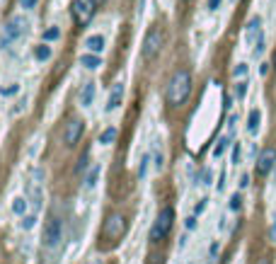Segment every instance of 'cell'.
Listing matches in <instances>:
<instances>
[{
  "label": "cell",
  "mask_w": 276,
  "mask_h": 264,
  "mask_svg": "<svg viewBox=\"0 0 276 264\" xmlns=\"http://www.w3.org/2000/svg\"><path fill=\"white\" fill-rule=\"evenodd\" d=\"M27 206H29V201L25 199V196H15V199H12V204H10L12 213H15V216H19V218L27 213Z\"/></svg>",
  "instance_id": "44dd1931"
},
{
  "label": "cell",
  "mask_w": 276,
  "mask_h": 264,
  "mask_svg": "<svg viewBox=\"0 0 276 264\" xmlns=\"http://www.w3.org/2000/svg\"><path fill=\"white\" fill-rule=\"evenodd\" d=\"M196 226H199V218H196V213L184 218V230H187V233H194V230H196Z\"/></svg>",
  "instance_id": "e575fe53"
},
{
  "label": "cell",
  "mask_w": 276,
  "mask_h": 264,
  "mask_svg": "<svg viewBox=\"0 0 276 264\" xmlns=\"http://www.w3.org/2000/svg\"><path fill=\"white\" fill-rule=\"evenodd\" d=\"M150 163H153V155H150V153H146L143 158H141V165H138V180H146V177H148Z\"/></svg>",
  "instance_id": "cb8c5ba5"
},
{
  "label": "cell",
  "mask_w": 276,
  "mask_h": 264,
  "mask_svg": "<svg viewBox=\"0 0 276 264\" xmlns=\"http://www.w3.org/2000/svg\"><path fill=\"white\" fill-rule=\"evenodd\" d=\"M206 201H209V199H199V204H196V216H199V213L206 209Z\"/></svg>",
  "instance_id": "7bdbcfd3"
},
{
  "label": "cell",
  "mask_w": 276,
  "mask_h": 264,
  "mask_svg": "<svg viewBox=\"0 0 276 264\" xmlns=\"http://www.w3.org/2000/svg\"><path fill=\"white\" fill-rule=\"evenodd\" d=\"M32 177L37 180V184H41V180H44V170H41V167H37V170L32 172Z\"/></svg>",
  "instance_id": "60d3db41"
},
{
  "label": "cell",
  "mask_w": 276,
  "mask_h": 264,
  "mask_svg": "<svg viewBox=\"0 0 276 264\" xmlns=\"http://www.w3.org/2000/svg\"><path fill=\"white\" fill-rule=\"evenodd\" d=\"M61 240H63V221L58 218V216H51L44 228V245L49 250H56V247L61 245Z\"/></svg>",
  "instance_id": "8992f818"
},
{
  "label": "cell",
  "mask_w": 276,
  "mask_h": 264,
  "mask_svg": "<svg viewBox=\"0 0 276 264\" xmlns=\"http://www.w3.org/2000/svg\"><path fill=\"white\" fill-rule=\"evenodd\" d=\"M61 37H63V32H61V27H58V25H49V27L44 29V34H41V39H44V41H49V44L61 41Z\"/></svg>",
  "instance_id": "d6986e66"
},
{
  "label": "cell",
  "mask_w": 276,
  "mask_h": 264,
  "mask_svg": "<svg viewBox=\"0 0 276 264\" xmlns=\"http://www.w3.org/2000/svg\"><path fill=\"white\" fill-rule=\"evenodd\" d=\"M87 165H90V150H85L80 155V160H78V167H75V172H85L87 170Z\"/></svg>",
  "instance_id": "836d02e7"
},
{
  "label": "cell",
  "mask_w": 276,
  "mask_h": 264,
  "mask_svg": "<svg viewBox=\"0 0 276 264\" xmlns=\"http://www.w3.org/2000/svg\"><path fill=\"white\" fill-rule=\"evenodd\" d=\"M27 104H29V97L25 95V97H19V100H17V107H12V112H10V114H12V117L25 114V112H27Z\"/></svg>",
  "instance_id": "4316f807"
},
{
  "label": "cell",
  "mask_w": 276,
  "mask_h": 264,
  "mask_svg": "<svg viewBox=\"0 0 276 264\" xmlns=\"http://www.w3.org/2000/svg\"><path fill=\"white\" fill-rule=\"evenodd\" d=\"M32 56H34L37 63H46V61L54 56V46L49 44V41H41V44H37L32 49Z\"/></svg>",
  "instance_id": "9a60e30c"
},
{
  "label": "cell",
  "mask_w": 276,
  "mask_h": 264,
  "mask_svg": "<svg viewBox=\"0 0 276 264\" xmlns=\"http://www.w3.org/2000/svg\"><path fill=\"white\" fill-rule=\"evenodd\" d=\"M83 46H85V51L102 54V51L107 49V37H104V34H90V37H85Z\"/></svg>",
  "instance_id": "4fadbf2b"
},
{
  "label": "cell",
  "mask_w": 276,
  "mask_h": 264,
  "mask_svg": "<svg viewBox=\"0 0 276 264\" xmlns=\"http://www.w3.org/2000/svg\"><path fill=\"white\" fill-rule=\"evenodd\" d=\"M160 262H163V257H160V255H153V257H150V262H148V264H160Z\"/></svg>",
  "instance_id": "ee69618b"
},
{
  "label": "cell",
  "mask_w": 276,
  "mask_h": 264,
  "mask_svg": "<svg viewBox=\"0 0 276 264\" xmlns=\"http://www.w3.org/2000/svg\"><path fill=\"white\" fill-rule=\"evenodd\" d=\"M78 100H80V107H83V109H90L92 104H95V100H97V82H95V80L85 82Z\"/></svg>",
  "instance_id": "8fae6325"
},
{
  "label": "cell",
  "mask_w": 276,
  "mask_h": 264,
  "mask_svg": "<svg viewBox=\"0 0 276 264\" xmlns=\"http://www.w3.org/2000/svg\"><path fill=\"white\" fill-rule=\"evenodd\" d=\"M124 233H126V218H124L121 213H109L107 221H104V226H102V235L114 243V240H119Z\"/></svg>",
  "instance_id": "5b68a950"
},
{
  "label": "cell",
  "mask_w": 276,
  "mask_h": 264,
  "mask_svg": "<svg viewBox=\"0 0 276 264\" xmlns=\"http://www.w3.org/2000/svg\"><path fill=\"white\" fill-rule=\"evenodd\" d=\"M196 182L203 184V187H211V182H213V170L211 167H203L201 172H199V177H196Z\"/></svg>",
  "instance_id": "484cf974"
},
{
  "label": "cell",
  "mask_w": 276,
  "mask_h": 264,
  "mask_svg": "<svg viewBox=\"0 0 276 264\" xmlns=\"http://www.w3.org/2000/svg\"><path fill=\"white\" fill-rule=\"evenodd\" d=\"M240 160H242V143H233V155H230V163L240 165Z\"/></svg>",
  "instance_id": "1f68e13d"
},
{
  "label": "cell",
  "mask_w": 276,
  "mask_h": 264,
  "mask_svg": "<svg viewBox=\"0 0 276 264\" xmlns=\"http://www.w3.org/2000/svg\"><path fill=\"white\" fill-rule=\"evenodd\" d=\"M29 29V19L25 15H12V17L5 22V27L0 32V49H10L15 46L19 39L27 34Z\"/></svg>",
  "instance_id": "7a4b0ae2"
},
{
  "label": "cell",
  "mask_w": 276,
  "mask_h": 264,
  "mask_svg": "<svg viewBox=\"0 0 276 264\" xmlns=\"http://www.w3.org/2000/svg\"><path fill=\"white\" fill-rule=\"evenodd\" d=\"M274 167H276V148L269 146L257 155V174L259 177H267Z\"/></svg>",
  "instance_id": "ba28073f"
},
{
  "label": "cell",
  "mask_w": 276,
  "mask_h": 264,
  "mask_svg": "<svg viewBox=\"0 0 276 264\" xmlns=\"http://www.w3.org/2000/svg\"><path fill=\"white\" fill-rule=\"evenodd\" d=\"M39 8V0H19V10L22 12H34Z\"/></svg>",
  "instance_id": "d6a6232c"
},
{
  "label": "cell",
  "mask_w": 276,
  "mask_h": 264,
  "mask_svg": "<svg viewBox=\"0 0 276 264\" xmlns=\"http://www.w3.org/2000/svg\"><path fill=\"white\" fill-rule=\"evenodd\" d=\"M150 155H153V170H155V172H163V170H165V150H163V146L157 143Z\"/></svg>",
  "instance_id": "ac0fdd59"
},
{
  "label": "cell",
  "mask_w": 276,
  "mask_h": 264,
  "mask_svg": "<svg viewBox=\"0 0 276 264\" xmlns=\"http://www.w3.org/2000/svg\"><path fill=\"white\" fill-rule=\"evenodd\" d=\"M221 5H223V0H206V10L209 12H218Z\"/></svg>",
  "instance_id": "d590c367"
},
{
  "label": "cell",
  "mask_w": 276,
  "mask_h": 264,
  "mask_svg": "<svg viewBox=\"0 0 276 264\" xmlns=\"http://www.w3.org/2000/svg\"><path fill=\"white\" fill-rule=\"evenodd\" d=\"M117 136H119V128H117V126H107V128H104V131L100 134L97 143H100V146H111V143L117 141Z\"/></svg>",
  "instance_id": "e0dca14e"
},
{
  "label": "cell",
  "mask_w": 276,
  "mask_h": 264,
  "mask_svg": "<svg viewBox=\"0 0 276 264\" xmlns=\"http://www.w3.org/2000/svg\"><path fill=\"white\" fill-rule=\"evenodd\" d=\"M165 3H170V0H165Z\"/></svg>",
  "instance_id": "816d5d0a"
},
{
  "label": "cell",
  "mask_w": 276,
  "mask_h": 264,
  "mask_svg": "<svg viewBox=\"0 0 276 264\" xmlns=\"http://www.w3.org/2000/svg\"><path fill=\"white\" fill-rule=\"evenodd\" d=\"M19 92H22V85H19L17 80L8 82V85H3V87H0V95H3V97H17Z\"/></svg>",
  "instance_id": "603a6c76"
},
{
  "label": "cell",
  "mask_w": 276,
  "mask_h": 264,
  "mask_svg": "<svg viewBox=\"0 0 276 264\" xmlns=\"http://www.w3.org/2000/svg\"><path fill=\"white\" fill-rule=\"evenodd\" d=\"M100 3H107V0H100Z\"/></svg>",
  "instance_id": "f907efd6"
},
{
  "label": "cell",
  "mask_w": 276,
  "mask_h": 264,
  "mask_svg": "<svg viewBox=\"0 0 276 264\" xmlns=\"http://www.w3.org/2000/svg\"><path fill=\"white\" fill-rule=\"evenodd\" d=\"M228 3H238V0H228Z\"/></svg>",
  "instance_id": "681fc988"
},
{
  "label": "cell",
  "mask_w": 276,
  "mask_h": 264,
  "mask_svg": "<svg viewBox=\"0 0 276 264\" xmlns=\"http://www.w3.org/2000/svg\"><path fill=\"white\" fill-rule=\"evenodd\" d=\"M247 90H249L247 78H240V80L235 82V97H238V100H245V97H247Z\"/></svg>",
  "instance_id": "d4e9b609"
},
{
  "label": "cell",
  "mask_w": 276,
  "mask_h": 264,
  "mask_svg": "<svg viewBox=\"0 0 276 264\" xmlns=\"http://www.w3.org/2000/svg\"><path fill=\"white\" fill-rule=\"evenodd\" d=\"M259 124H262V112H259V109H249V114H247V134H249V136H257Z\"/></svg>",
  "instance_id": "2e32d148"
},
{
  "label": "cell",
  "mask_w": 276,
  "mask_h": 264,
  "mask_svg": "<svg viewBox=\"0 0 276 264\" xmlns=\"http://www.w3.org/2000/svg\"><path fill=\"white\" fill-rule=\"evenodd\" d=\"M247 73H249V65L247 63H238L235 68H233V78H235V80H240V78H247Z\"/></svg>",
  "instance_id": "f1b7e54d"
},
{
  "label": "cell",
  "mask_w": 276,
  "mask_h": 264,
  "mask_svg": "<svg viewBox=\"0 0 276 264\" xmlns=\"http://www.w3.org/2000/svg\"><path fill=\"white\" fill-rule=\"evenodd\" d=\"M78 63L83 65L85 71H100L102 65H104V61H102L100 54H92V51H85L80 58H78Z\"/></svg>",
  "instance_id": "5bb4252c"
},
{
  "label": "cell",
  "mask_w": 276,
  "mask_h": 264,
  "mask_svg": "<svg viewBox=\"0 0 276 264\" xmlns=\"http://www.w3.org/2000/svg\"><path fill=\"white\" fill-rule=\"evenodd\" d=\"M124 92H126V87H124V82H114L111 85L109 95H107V104H104V112L109 114V112H117L124 104Z\"/></svg>",
  "instance_id": "30bf717a"
},
{
  "label": "cell",
  "mask_w": 276,
  "mask_h": 264,
  "mask_svg": "<svg viewBox=\"0 0 276 264\" xmlns=\"http://www.w3.org/2000/svg\"><path fill=\"white\" fill-rule=\"evenodd\" d=\"M269 240H271V243H276V221L271 223V228H269Z\"/></svg>",
  "instance_id": "b9f144b4"
},
{
  "label": "cell",
  "mask_w": 276,
  "mask_h": 264,
  "mask_svg": "<svg viewBox=\"0 0 276 264\" xmlns=\"http://www.w3.org/2000/svg\"><path fill=\"white\" fill-rule=\"evenodd\" d=\"M225 189V172L221 174V182H218V191H223Z\"/></svg>",
  "instance_id": "f6af8a7d"
},
{
  "label": "cell",
  "mask_w": 276,
  "mask_h": 264,
  "mask_svg": "<svg viewBox=\"0 0 276 264\" xmlns=\"http://www.w3.org/2000/svg\"><path fill=\"white\" fill-rule=\"evenodd\" d=\"M238 187H240V189H247V187H249V174H247V172H242V174H240Z\"/></svg>",
  "instance_id": "f35d334b"
},
{
  "label": "cell",
  "mask_w": 276,
  "mask_h": 264,
  "mask_svg": "<svg viewBox=\"0 0 276 264\" xmlns=\"http://www.w3.org/2000/svg\"><path fill=\"white\" fill-rule=\"evenodd\" d=\"M218 255H221V243H218V240H213L211 247H209V264H216Z\"/></svg>",
  "instance_id": "83f0119b"
},
{
  "label": "cell",
  "mask_w": 276,
  "mask_h": 264,
  "mask_svg": "<svg viewBox=\"0 0 276 264\" xmlns=\"http://www.w3.org/2000/svg\"><path fill=\"white\" fill-rule=\"evenodd\" d=\"M189 95H192V73L179 68L167 82V102L172 107H182L189 100Z\"/></svg>",
  "instance_id": "6da1fadb"
},
{
  "label": "cell",
  "mask_w": 276,
  "mask_h": 264,
  "mask_svg": "<svg viewBox=\"0 0 276 264\" xmlns=\"http://www.w3.org/2000/svg\"><path fill=\"white\" fill-rule=\"evenodd\" d=\"M271 65H274V68H276V56H274V63H271Z\"/></svg>",
  "instance_id": "c3c4849f"
},
{
  "label": "cell",
  "mask_w": 276,
  "mask_h": 264,
  "mask_svg": "<svg viewBox=\"0 0 276 264\" xmlns=\"http://www.w3.org/2000/svg\"><path fill=\"white\" fill-rule=\"evenodd\" d=\"M97 3H100V0H73V8H71V12H73V19L80 25V27H85V25L92 19Z\"/></svg>",
  "instance_id": "52a82bcc"
},
{
  "label": "cell",
  "mask_w": 276,
  "mask_h": 264,
  "mask_svg": "<svg viewBox=\"0 0 276 264\" xmlns=\"http://www.w3.org/2000/svg\"><path fill=\"white\" fill-rule=\"evenodd\" d=\"M230 143H233V136H221L218 138V141H216V148H213V158H216V160H218V158H223V153H225V150H228V146Z\"/></svg>",
  "instance_id": "7402d4cb"
},
{
  "label": "cell",
  "mask_w": 276,
  "mask_h": 264,
  "mask_svg": "<svg viewBox=\"0 0 276 264\" xmlns=\"http://www.w3.org/2000/svg\"><path fill=\"white\" fill-rule=\"evenodd\" d=\"M235 126H238V114H230V119H228V134L230 136L235 134Z\"/></svg>",
  "instance_id": "74e56055"
},
{
  "label": "cell",
  "mask_w": 276,
  "mask_h": 264,
  "mask_svg": "<svg viewBox=\"0 0 276 264\" xmlns=\"http://www.w3.org/2000/svg\"><path fill=\"white\" fill-rule=\"evenodd\" d=\"M100 172H102V167L100 165H92L90 170H87V174H85V189L90 191L97 187V180H100Z\"/></svg>",
  "instance_id": "ffe728a7"
},
{
  "label": "cell",
  "mask_w": 276,
  "mask_h": 264,
  "mask_svg": "<svg viewBox=\"0 0 276 264\" xmlns=\"http://www.w3.org/2000/svg\"><path fill=\"white\" fill-rule=\"evenodd\" d=\"M269 71H271V63H267V61H262V63H259V75L264 78V75H269Z\"/></svg>",
  "instance_id": "ab89813d"
},
{
  "label": "cell",
  "mask_w": 276,
  "mask_h": 264,
  "mask_svg": "<svg viewBox=\"0 0 276 264\" xmlns=\"http://www.w3.org/2000/svg\"><path fill=\"white\" fill-rule=\"evenodd\" d=\"M228 209H230V211H240V209H242V194H238V191H235V194L230 196Z\"/></svg>",
  "instance_id": "4dcf8cb0"
},
{
  "label": "cell",
  "mask_w": 276,
  "mask_h": 264,
  "mask_svg": "<svg viewBox=\"0 0 276 264\" xmlns=\"http://www.w3.org/2000/svg\"><path fill=\"white\" fill-rule=\"evenodd\" d=\"M264 49H267V41H264V37L257 39V46H255V56H262L264 54Z\"/></svg>",
  "instance_id": "8d00e7d4"
},
{
  "label": "cell",
  "mask_w": 276,
  "mask_h": 264,
  "mask_svg": "<svg viewBox=\"0 0 276 264\" xmlns=\"http://www.w3.org/2000/svg\"><path fill=\"white\" fill-rule=\"evenodd\" d=\"M163 46H165V32L160 27L150 29L146 34V41H143V58H146V61H153V58L163 51Z\"/></svg>",
  "instance_id": "277c9868"
},
{
  "label": "cell",
  "mask_w": 276,
  "mask_h": 264,
  "mask_svg": "<svg viewBox=\"0 0 276 264\" xmlns=\"http://www.w3.org/2000/svg\"><path fill=\"white\" fill-rule=\"evenodd\" d=\"M34 226H37V213H25L22 216V228L25 230H32Z\"/></svg>",
  "instance_id": "f546056e"
},
{
  "label": "cell",
  "mask_w": 276,
  "mask_h": 264,
  "mask_svg": "<svg viewBox=\"0 0 276 264\" xmlns=\"http://www.w3.org/2000/svg\"><path fill=\"white\" fill-rule=\"evenodd\" d=\"M257 264H271V262H269V259H259Z\"/></svg>",
  "instance_id": "7dc6e473"
},
{
  "label": "cell",
  "mask_w": 276,
  "mask_h": 264,
  "mask_svg": "<svg viewBox=\"0 0 276 264\" xmlns=\"http://www.w3.org/2000/svg\"><path fill=\"white\" fill-rule=\"evenodd\" d=\"M83 131H85V124L83 119H71L68 124H65V131H63V143L65 146L73 148L80 138H83Z\"/></svg>",
  "instance_id": "9c48e42d"
},
{
  "label": "cell",
  "mask_w": 276,
  "mask_h": 264,
  "mask_svg": "<svg viewBox=\"0 0 276 264\" xmlns=\"http://www.w3.org/2000/svg\"><path fill=\"white\" fill-rule=\"evenodd\" d=\"M259 37H262V17H252L245 27V44H257Z\"/></svg>",
  "instance_id": "7c38bea8"
},
{
  "label": "cell",
  "mask_w": 276,
  "mask_h": 264,
  "mask_svg": "<svg viewBox=\"0 0 276 264\" xmlns=\"http://www.w3.org/2000/svg\"><path fill=\"white\" fill-rule=\"evenodd\" d=\"M87 264H102V259H100V257H95V259H90Z\"/></svg>",
  "instance_id": "bcb514c9"
},
{
  "label": "cell",
  "mask_w": 276,
  "mask_h": 264,
  "mask_svg": "<svg viewBox=\"0 0 276 264\" xmlns=\"http://www.w3.org/2000/svg\"><path fill=\"white\" fill-rule=\"evenodd\" d=\"M172 223H175V209H172V206H163V209L157 211L153 226H150V233H148L150 243H160V240L172 230Z\"/></svg>",
  "instance_id": "3957f363"
}]
</instances>
